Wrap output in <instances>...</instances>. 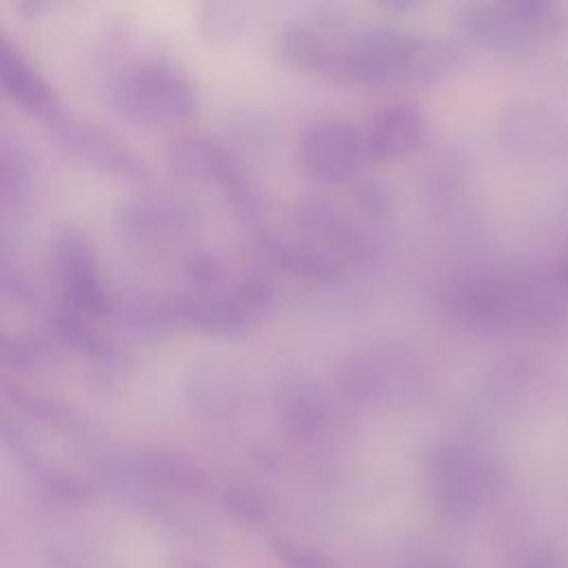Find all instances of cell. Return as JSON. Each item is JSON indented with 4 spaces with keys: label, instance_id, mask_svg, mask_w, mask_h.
Segmentation results:
<instances>
[{
    "label": "cell",
    "instance_id": "cell-1",
    "mask_svg": "<svg viewBox=\"0 0 568 568\" xmlns=\"http://www.w3.org/2000/svg\"><path fill=\"white\" fill-rule=\"evenodd\" d=\"M280 51L293 67L346 84L419 82L444 71L453 58L435 38L342 18L288 22Z\"/></svg>",
    "mask_w": 568,
    "mask_h": 568
},
{
    "label": "cell",
    "instance_id": "cell-2",
    "mask_svg": "<svg viewBox=\"0 0 568 568\" xmlns=\"http://www.w3.org/2000/svg\"><path fill=\"white\" fill-rule=\"evenodd\" d=\"M457 317L486 328H528L561 315L555 288L530 273H506L470 280L450 300Z\"/></svg>",
    "mask_w": 568,
    "mask_h": 568
},
{
    "label": "cell",
    "instance_id": "cell-3",
    "mask_svg": "<svg viewBox=\"0 0 568 568\" xmlns=\"http://www.w3.org/2000/svg\"><path fill=\"white\" fill-rule=\"evenodd\" d=\"M115 109L138 124H178L197 111V93L184 69L166 55L124 64L111 87Z\"/></svg>",
    "mask_w": 568,
    "mask_h": 568
},
{
    "label": "cell",
    "instance_id": "cell-4",
    "mask_svg": "<svg viewBox=\"0 0 568 568\" xmlns=\"http://www.w3.org/2000/svg\"><path fill=\"white\" fill-rule=\"evenodd\" d=\"M464 33L495 51H519L550 42L568 27L561 7L539 2L470 4L459 16Z\"/></svg>",
    "mask_w": 568,
    "mask_h": 568
},
{
    "label": "cell",
    "instance_id": "cell-5",
    "mask_svg": "<svg viewBox=\"0 0 568 568\" xmlns=\"http://www.w3.org/2000/svg\"><path fill=\"white\" fill-rule=\"evenodd\" d=\"M53 264L62 293V308L98 317L111 306L109 291L100 277L91 242L75 229L60 231L53 240Z\"/></svg>",
    "mask_w": 568,
    "mask_h": 568
},
{
    "label": "cell",
    "instance_id": "cell-6",
    "mask_svg": "<svg viewBox=\"0 0 568 568\" xmlns=\"http://www.w3.org/2000/svg\"><path fill=\"white\" fill-rule=\"evenodd\" d=\"M297 160L315 180H348L366 162L362 129L333 118L315 120L300 135Z\"/></svg>",
    "mask_w": 568,
    "mask_h": 568
},
{
    "label": "cell",
    "instance_id": "cell-7",
    "mask_svg": "<svg viewBox=\"0 0 568 568\" xmlns=\"http://www.w3.org/2000/svg\"><path fill=\"white\" fill-rule=\"evenodd\" d=\"M55 138L69 155L100 173L124 180H144L149 175L146 164L133 149L91 122L62 120L55 124Z\"/></svg>",
    "mask_w": 568,
    "mask_h": 568
},
{
    "label": "cell",
    "instance_id": "cell-8",
    "mask_svg": "<svg viewBox=\"0 0 568 568\" xmlns=\"http://www.w3.org/2000/svg\"><path fill=\"white\" fill-rule=\"evenodd\" d=\"M426 120L410 104H390L379 109L366 126H362V140L366 160H395L415 151L426 138Z\"/></svg>",
    "mask_w": 568,
    "mask_h": 568
},
{
    "label": "cell",
    "instance_id": "cell-9",
    "mask_svg": "<svg viewBox=\"0 0 568 568\" xmlns=\"http://www.w3.org/2000/svg\"><path fill=\"white\" fill-rule=\"evenodd\" d=\"M0 87L27 111L49 118L55 113V93L38 69L0 33Z\"/></svg>",
    "mask_w": 568,
    "mask_h": 568
},
{
    "label": "cell",
    "instance_id": "cell-10",
    "mask_svg": "<svg viewBox=\"0 0 568 568\" xmlns=\"http://www.w3.org/2000/svg\"><path fill=\"white\" fill-rule=\"evenodd\" d=\"M171 162L180 173L197 180H211L229 189L237 182L233 162L215 142L206 138L186 135L175 140L171 146Z\"/></svg>",
    "mask_w": 568,
    "mask_h": 568
},
{
    "label": "cell",
    "instance_id": "cell-11",
    "mask_svg": "<svg viewBox=\"0 0 568 568\" xmlns=\"http://www.w3.org/2000/svg\"><path fill=\"white\" fill-rule=\"evenodd\" d=\"M129 473L149 486H162L171 490H200L204 486V473L197 464L186 459L184 455L169 450H149L138 455Z\"/></svg>",
    "mask_w": 568,
    "mask_h": 568
},
{
    "label": "cell",
    "instance_id": "cell-12",
    "mask_svg": "<svg viewBox=\"0 0 568 568\" xmlns=\"http://www.w3.org/2000/svg\"><path fill=\"white\" fill-rule=\"evenodd\" d=\"M91 320L93 317H87V315H80V313L62 308L58 320H55V326H58V333L62 335V339L71 348H75V351H80L84 355L104 357V355H109L111 346H109L106 337L98 331V326Z\"/></svg>",
    "mask_w": 568,
    "mask_h": 568
},
{
    "label": "cell",
    "instance_id": "cell-13",
    "mask_svg": "<svg viewBox=\"0 0 568 568\" xmlns=\"http://www.w3.org/2000/svg\"><path fill=\"white\" fill-rule=\"evenodd\" d=\"M244 20L246 18L242 13V7L240 4H229V2L209 4L204 9V16H202L204 31L213 40H229L231 36L240 33Z\"/></svg>",
    "mask_w": 568,
    "mask_h": 568
},
{
    "label": "cell",
    "instance_id": "cell-14",
    "mask_svg": "<svg viewBox=\"0 0 568 568\" xmlns=\"http://www.w3.org/2000/svg\"><path fill=\"white\" fill-rule=\"evenodd\" d=\"M47 493L58 501H82L89 495V486L73 475H51L47 479Z\"/></svg>",
    "mask_w": 568,
    "mask_h": 568
},
{
    "label": "cell",
    "instance_id": "cell-15",
    "mask_svg": "<svg viewBox=\"0 0 568 568\" xmlns=\"http://www.w3.org/2000/svg\"><path fill=\"white\" fill-rule=\"evenodd\" d=\"M31 362H33L31 348L22 339L0 331V364L9 368H24Z\"/></svg>",
    "mask_w": 568,
    "mask_h": 568
}]
</instances>
